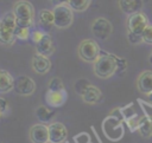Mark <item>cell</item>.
I'll use <instances>...</instances> for the list:
<instances>
[{
  "instance_id": "7",
  "label": "cell",
  "mask_w": 152,
  "mask_h": 143,
  "mask_svg": "<svg viewBox=\"0 0 152 143\" xmlns=\"http://www.w3.org/2000/svg\"><path fill=\"white\" fill-rule=\"evenodd\" d=\"M148 19L142 12H137L133 14H129L127 18V28L128 32H133L137 34H141L142 31L147 27Z\"/></svg>"
},
{
  "instance_id": "5",
  "label": "cell",
  "mask_w": 152,
  "mask_h": 143,
  "mask_svg": "<svg viewBox=\"0 0 152 143\" xmlns=\"http://www.w3.org/2000/svg\"><path fill=\"white\" fill-rule=\"evenodd\" d=\"M53 17H55V27L57 28H68L72 21H74V11L71 7L66 5H59L55 6L53 9Z\"/></svg>"
},
{
  "instance_id": "18",
  "label": "cell",
  "mask_w": 152,
  "mask_h": 143,
  "mask_svg": "<svg viewBox=\"0 0 152 143\" xmlns=\"http://www.w3.org/2000/svg\"><path fill=\"white\" fill-rule=\"evenodd\" d=\"M138 131L145 138L152 136V117L151 116H142L141 118H139Z\"/></svg>"
},
{
  "instance_id": "3",
  "label": "cell",
  "mask_w": 152,
  "mask_h": 143,
  "mask_svg": "<svg viewBox=\"0 0 152 143\" xmlns=\"http://www.w3.org/2000/svg\"><path fill=\"white\" fill-rule=\"evenodd\" d=\"M17 19L13 12H7L0 20V43L4 45H12L15 41Z\"/></svg>"
},
{
  "instance_id": "26",
  "label": "cell",
  "mask_w": 152,
  "mask_h": 143,
  "mask_svg": "<svg viewBox=\"0 0 152 143\" xmlns=\"http://www.w3.org/2000/svg\"><path fill=\"white\" fill-rule=\"evenodd\" d=\"M45 33H46V32H43L42 30H36V31H33V32L31 33V38H32L33 43H34V44L38 43V41L44 37Z\"/></svg>"
},
{
  "instance_id": "10",
  "label": "cell",
  "mask_w": 152,
  "mask_h": 143,
  "mask_svg": "<svg viewBox=\"0 0 152 143\" xmlns=\"http://www.w3.org/2000/svg\"><path fill=\"white\" fill-rule=\"evenodd\" d=\"M32 143H49V128L43 123L33 124L28 130Z\"/></svg>"
},
{
  "instance_id": "16",
  "label": "cell",
  "mask_w": 152,
  "mask_h": 143,
  "mask_svg": "<svg viewBox=\"0 0 152 143\" xmlns=\"http://www.w3.org/2000/svg\"><path fill=\"white\" fill-rule=\"evenodd\" d=\"M120 9L126 14H133L140 12L142 8V0H118Z\"/></svg>"
},
{
  "instance_id": "17",
  "label": "cell",
  "mask_w": 152,
  "mask_h": 143,
  "mask_svg": "<svg viewBox=\"0 0 152 143\" xmlns=\"http://www.w3.org/2000/svg\"><path fill=\"white\" fill-rule=\"evenodd\" d=\"M14 89V78L6 71L0 69V93H8Z\"/></svg>"
},
{
  "instance_id": "4",
  "label": "cell",
  "mask_w": 152,
  "mask_h": 143,
  "mask_svg": "<svg viewBox=\"0 0 152 143\" xmlns=\"http://www.w3.org/2000/svg\"><path fill=\"white\" fill-rule=\"evenodd\" d=\"M77 53L82 60L87 63H94L101 54V50H100L99 44L95 40L84 39L80 43L77 47Z\"/></svg>"
},
{
  "instance_id": "21",
  "label": "cell",
  "mask_w": 152,
  "mask_h": 143,
  "mask_svg": "<svg viewBox=\"0 0 152 143\" xmlns=\"http://www.w3.org/2000/svg\"><path fill=\"white\" fill-rule=\"evenodd\" d=\"M91 0H69L68 5L75 12H84L90 6Z\"/></svg>"
},
{
  "instance_id": "30",
  "label": "cell",
  "mask_w": 152,
  "mask_h": 143,
  "mask_svg": "<svg viewBox=\"0 0 152 143\" xmlns=\"http://www.w3.org/2000/svg\"><path fill=\"white\" fill-rule=\"evenodd\" d=\"M0 117H1V116H0Z\"/></svg>"
},
{
  "instance_id": "11",
  "label": "cell",
  "mask_w": 152,
  "mask_h": 143,
  "mask_svg": "<svg viewBox=\"0 0 152 143\" xmlns=\"http://www.w3.org/2000/svg\"><path fill=\"white\" fill-rule=\"evenodd\" d=\"M31 66H32V69H33V71L36 73H38V74H45L51 69V61H50L49 57L43 56V54H39V53H36L32 57Z\"/></svg>"
},
{
  "instance_id": "8",
  "label": "cell",
  "mask_w": 152,
  "mask_h": 143,
  "mask_svg": "<svg viewBox=\"0 0 152 143\" xmlns=\"http://www.w3.org/2000/svg\"><path fill=\"white\" fill-rule=\"evenodd\" d=\"M36 90V83L28 76H19L14 79V89L13 91L19 96H31Z\"/></svg>"
},
{
  "instance_id": "9",
  "label": "cell",
  "mask_w": 152,
  "mask_h": 143,
  "mask_svg": "<svg viewBox=\"0 0 152 143\" xmlns=\"http://www.w3.org/2000/svg\"><path fill=\"white\" fill-rule=\"evenodd\" d=\"M49 128V143H64L68 138L66 126L61 122H52Z\"/></svg>"
},
{
  "instance_id": "2",
  "label": "cell",
  "mask_w": 152,
  "mask_h": 143,
  "mask_svg": "<svg viewBox=\"0 0 152 143\" xmlns=\"http://www.w3.org/2000/svg\"><path fill=\"white\" fill-rule=\"evenodd\" d=\"M118 70V58L113 54L101 53L94 61V73L96 77L107 79L112 77Z\"/></svg>"
},
{
  "instance_id": "29",
  "label": "cell",
  "mask_w": 152,
  "mask_h": 143,
  "mask_svg": "<svg viewBox=\"0 0 152 143\" xmlns=\"http://www.w3.org/2000/svg\"><path fill=\"white\" fill-rule=\"evenodd\" d=\"M148 61H150V64L152 65V52H151V54H150V57H148Z\"/></svg>"
},
{
  "instance_id": "15",
  "label": "cell",
  "mask_w": 152,
  "mask_h": 143,
  "mask_svg": "<svg viewBox=\"0 0 152 143\" xmlns=\"http://www.w3.org/2000/svg\"><path fill=\"white\" fill-rule=\"evenodd\" d=\"M137 86L139 92L148 95L152 92V71H144L139 74L137 80Z\"/></svg>"
},
{
  "instance_id": "27",
  "label": "cell",
  "mask_w": 152,
  "mask_h": 143,
  "mask_svg": "<svg viewBox=\"0 0 152 143\" xmlns=\"http://www.w3.org/2000/svg\"><path fill=\"white\" fill-rule=\"evenodd\" d=\"M8 110H10L8 103L6 102V99H4V98L0 97V116L6 115V113L8 112Z\"/></svg>"
},
{
  "instance_id": "23",
  "label": "cell",
  "mask_w": 152,
  "mask_h": 143,
  "mask_svg": "<svg viewBox=\"0 0 152 143\" xmlns=\"http://www.w3.org/2000/svg\"><path fill=\"white\" fill-rule=\"evenodd\" d=\"M14 34H15V38L19 39V40H26L31 35L30 28H27V27H20V26H17L15 27Z\"/></svg>"
},
{
  "instance_id": "13",
  "label": "cell",
  "mask_w": 152,
  "mask_h": 143,
  "mask_svg": "<svg viewBox=\"0 0 152 143\" xmlns=\"http://www.w3.org/2000/svg\"><path fill=\"white\" fill-rule=\"evenodd\" d=\"M81 97H82V100L86 102L87 104H96L101 100L102 98V92L100 91L99 87H96L95 85L93 84H89L84 90L83 92L81 93Z\"/></svg>"
},
{
  "instance_id": "1",
  "label": "cell",
  "mask_w": 152,
  "mask_h": 143,
  "mask_svg": "<svg viewBox=\"0 0 152 143\" xmlns=\"http://www.w3.org/2000/svg\"><path fill=\"white\" fill-rule=\"evenodd\" d=\"M12 12L17 19V26L20 27H32L34 24V8L31 2L26 0L15 1Z\"/></svg>"
},
{
  "instance_id": "25",
  "label": "cell",
  "mask_w": 152,
  "mask_h": 143,
  "mask_svg": "<svg viewBox=\"0 0 152 143\" xmlns=\"http://www.w3.org/2000/svg\"><path fill=\"white\" fill-rule=\"evenodd\" d=\"M128 41L131 44H141L144 43L142 40V37L141 34H137V33H133V32H128Z\"/></svg>"
},
{
  "instance_id": "28",
  "label": "cell",
  "mask_w": 152,
  "mask_h": 143,
  "mask_svg": "<svg viewBox=\"0 0 152 143\" xmlns=\"http://www.w3.org/2000/svg\"><path fill=\"white\" fill-rule=\"evenodd\" d=\"M69 2V0H51V4L55 6H59V5H66Z\"/></svg>"
},
{
  "instance_id": "19",
  "label": "cell",
  "mask_w": 152,
  "mask_h": 143,
  "mask_svg": "<svg viewBox=\"0 0 152 143\" xmlns=\"http://www.w3.org/2000/svg\"><path fill=\"white\" fill-rule=\"evenodd\" d=\"M38 22L44 30H50L52 26H55L53 12L49 9H42L38 15Z\"/></svg>"
},
{
  "instance_id": "12",
  "label": "cell",
  "mask_w": 152,
  "mask_h": 143,
  "mask_svg": "<svg viewBox=\"0 0 152 143\" xmlns=\"http://www.w3.org/2000/svg\"><path fill=\"white\" fill-rule=\"evenodd\" d=\"M66 98H68V93H66L65 90H62V91H50V90H48V92L45 95V100H46L48 105L52 106V108L62 106L66 102Z\"/></svg>"
},
{
  "instance_id": "6",
  "label": "cell",
  "mask_w": 152,
  "mask_h": 143,
  "mask_svg": "<svg viewBox=\"0 0 152 143\" xmlns=\"http://www.w3.org/2000/svg\"><path fill=\"white\" fill-rule=\"evenodd\" d=\"M91 32L95 38L100 40H107L113 32V26L109 20L100 17L91 22Z\"/></svg>"
},
{
  "instance_id": "22",
  "label": "cell",
  "mask_w": 152,
  "mask_h": 143,
  "mask_svg": "<svg viewBox=\"0 0 152 143\" xmlns=\"http://www.w3.org/2000/svg\"><path fill=\"white\" fill-rule=\"evenodd\" d=\"M48 90H50V91H62V90H65V89H64V85H63L62 79L58 78V77H53L49 82Z\"/></svg>"
},
{
  "instance_id": "20",
  "label": "cell",
  "mask_w": 152,
  "mask_h": 143,
  "mask_svg": "<svg viewBox=\"0 0 152 143\" xmlns=\"http://www.w3.org/2000/svg\"><path fill=\"white\" fill-rule=\"evenodd\" d=\"M36 115L38 117V119L42 122V123H48L52 119L55 112L52 110H50L49 108L44 106V105H40L37 110H36Z\"/></svg>"
},
{
  "instance_id": "14",
  "label": "cell",
  "mask_w": 152,
  "mask_h": 143,
  "mask_svg": "<svg viewBox=\"0 0 152 143\" xmlns=\"http://www.w3.org/2000/svg\"><path fill=\"white\" fill-rule=\"evenodd\" d=\"M36 50H37V53H39V54H43L46 57L51 56L55 52V46H53L51 35L45 33L44 37L38 43H36Z\"/></svg>"
},
{
  "instance_id": "24",
  "label": "cell",
  "mask_w": 152,
  "mask_h": 143,
  "mask_svg": "<svg viewBox=\"0 0 152 143\" xmlns=\"http://www.w3.org/2000/svg\"><path fill=\"white\" fill-rule=\"evenodd\" d=\"M141 37H142L144 43L152 45V25H150V24L147 25V27H146V28L142 31Z\"/></svg>"
}]
</instances>
